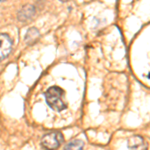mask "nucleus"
Masks as SVG:
<instances>
[{
	"instance_id": "39448f33",
	"label": "nucleus",
	"mask_w": 150,
	"mask_h": 150,
	"mask_svg": "<svg viewBox=\"0 0 150 150\" xmlns=\"http://www.w3.org/2000/svg\"><path fill=\"white\" fill-rule=\"evenodd\" d=\"M39 31L37 28H30L25 35V42L28 44H32L39 38Z\"/></svg>"
},
{
	"instance_id": "f257e3e1",
	"label": "nucleus",
	"mask_w": 150,
	"mask_h": 150,
	"mask_svg": "<svg viewBox=\"0 0 150 150\" xmlns=\"http://www.w3.org/2000/svg\"><path fill=\"white\" fill-rule=\"evenodd\" d=\"M64 95V90L58 86H52L46 91L45 98L48 105L53 110L62 111L66 108V104L62 100V96Z\"/></svg>"
},
{
	"instance_id": "423d86ee",
	"label": "nucleus",
	"mask_w": 150,
	"mask_h": 150,
	"mask_svg": "<svg viewBox=\"0 0 150 150\" xmlns=\"http://www.w3.org/2000/svg\"><path fill=\"white\" fill-rule=\"evenodd\" d=\"M84 143L82 140H72L65 146L64 150H83Z\"/></svg>"
},
{
	"instance_id": "20e7f679",
	"label": "nucleus",
	"mask_w": 150,
	"mask_h": 150,
	"mask_svg": "<svg viewBox=\"0 0 150 150\" xmlns=\"http://www.w3.org/2000/svg\"><path fill=\"white\" fill-rule=\"evenodd\" d=\"M35 15V8L31 4L23 6L22 9L18 12V19L20 21H27Z\"/></svg>"
},
{
	"instance_id": "7ed1b4c3",
	"label": "nucleus",
	"mask_w": 150,
	"mask_h": 150,
	"mask_svg": "<svg viewBox=\"0 0 150 150\" xmlns=\"http://www.w3.org/2000/svg\"><path fill=\"white\" fill-rule=\"evenodd\" d=\"M12 40L5 33H0V61L6 59L12 50Z\"/></svg>"
},
{
	"instance_id": "f03ea898",
	"label": "nucleus",
	"mask_w": 150,
	"mask_h": 150,
	"mask_svg": "<svg viewBox=\"0 0 150 150\" xmlns=\"http://www.w3.org/2000/svg\"><path fill=\"white\" fill-rule=\"evenodd\" d=\"M63 142V135L59 131H53L47 133L42 137L41 143L48 150L57 149Z\"/></svg>"
}]
</instances>
